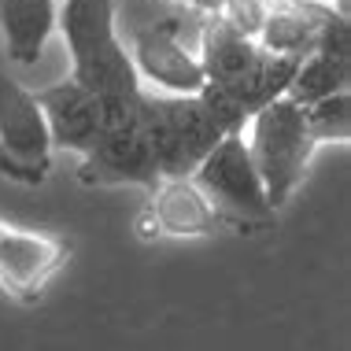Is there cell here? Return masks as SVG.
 <instances>
[{
	"label": "cell",
	"mask_w": 351,
	"mask_h": 351,
	"mask_svg": "<svg viewBox=\"0 0 351 351\" xmlns=\"http://www.w3.org/2000/svg\"><path fill=\"white\" fill-rule=\"evenodd\" d=\"M67 37L71 78L100 100V130L137 126L145 111V85L115 34V0H67L56 15Z\"/></svg>",
	"instance_id": "1"
},
{
	"label": "cell",
	"mask_w": 351,
	"mask_h": 351,
	"mask_svg": "<svg viewBox=\"0 0 351 351\" xmlns=\"http://www.w3.org/2000/svg\"><path fill=\"white\" fill-rule=\"evenodd\" d=\"M252 156V167L259 174L267 200L278 211L281 204H289V196L300 189L303 174L311 167L318 141L307 126V111L289 97L267 104L259 115L252 119V137L244 141Z\"/></svg>",
	"instance_id": "2"
},
{
	"label": "cell",
	"mask_w": 351,
	"mask_h": 351,
	"mask_svg": "<svg viewBox=\"0 0 351 351\" xmlns=\"http://www.w3.org/2000/svg\"><path fill=\"white\" fill-rule=\"evenodd\" d=\"M141 130L148 137V148L156 156L163 182L193 178V170L226 137L196 97H170V93H156V89H145Z\"/></svg>",
	"instance_id": "3"
},
{
	"label": "cell",
	"mask_w": 351,
	"mask_h": 351,
	"mask_svg": "<svg viewBox=\"0 0 351 351\" xmlns=\"http://www.w3.org/2000/svg\"><path fill=\"white\" fill-rule=\"evenodd\" d=\"M52 170V137L34 93L0 74V174L19 185H45Z\"/></svg>",
	"instance_id": "4"
},
{
	"label": "cell",
	"mask_w": 351,
	"mask_h": 351,
	"mask_svg": "<svg viewBox=\"0 0 351 351\" xmlns=\"http://www.w3.org/2000/svg\"><path fill=\"white\" fill-rule=\"evenodd\" d=\"M193 185L207 196L218 218L233 222H267L274 218V207L267 200L259 174L252 167L244 134H230L211 148V156L193 170Z\"/></svg>",
	"instance_id": "5"
},
{
	"label": "cell",
	"mask_w": 351,
	"mask_h": 351,
	"mask_svg": "<svg viewBox=\"0 0 351 351\" xmlns=\"http://www.w3.org/2000/svg\"><path fill=\"white\" fill-rule=\"evenodd\" d=\"M130 60H134L141 85L152 82L156 93H170V97H196L207 82L200 60L182 45V23L178 19L134 26Z\"/></svg>",
	"instance_id": "6"
},
{
	"label": "cell",
	"mask_w": 351,
	"mask_h": 351,
	"mask_svg": "<svg viewBox=\"0 0 351 351\" xmlns=\"http://www.w3.org/2000/svg\"><path fill=\"white\" fill-rule=\"evenodd\" d=\"M78 178L85 185H145V189H156L163 182L141 122L122 130H100L97 145L82 156Z\"/></svg>",
	"instance_id": "7"
},
{
	"label": "cell",
	"mask_w": 351,
	"mask_h": 351,
	"mask_svg": "<svg viewBox=\"0 0 351 351\" xmlns=\"http://www.w3.org/2000/svg\"><path fill=\"white\" fill-rule=\"evenodd\" d=\"M67 263V244L49 233H30L0 226V289L12 296L34 300Z\"/></svg>",
	"instance_id": "8"
},
{
	"label": "cell",
	"mask_w": 351,
	"mask_h": 351,
	"mask_svg": "<svg viewBox=\"0 0 351 351\" xmlns=\"http://www.w3.org/2000/svg\"><path fill=\"white\" fill-rule=\"evenodd\" d=\"M34 100L45 115L52 148L85 156V152L97 145V137H100V100L93 97L89 89H82L74 78L60 82V85H49V89H37Z\"/></svg>",
	"instance_id": "9"
},
{
	"label": "cell",
	"mask_w": 351,
	"mask_h": 351,
	"mask_svg": "<svg viewBox=\"0 0 351 351\" xmlns=\"http://www.w3.org/2000/svg\"><path fill=\"white\" fill-rule=\"evenodd\" d=\"M333 4L326 0H289V4H270L259 30V49L289 60H307L318 49V34L326 26Z\"/></svg>",
	"instance_id": "10"
},
{
	"label": "cell",
	"mask_w": 351,
	"mask_h": 351,
	"mask_svg": "<svg viewBox=\"0 0 351 351\" xmlns=\"http://www.w3.org/2000/svg\"><path fill=\"white\" fill-rule=\"evenodd\" d=\"M152 222H156V233L167 237H204L215 233V226L222 218L215 215V207L207 204V196L193 185V178H182V182H159L152 189Z\"/></svg>",
	"instance_id": "11"
},
{
	"label": "cell",
	"mask_w": 351,
	"mask_h": 351,
	"mask_svg": "<svg viewBox=\"0 0 351 351\" xmlns=\"http://www.w3.org/2000/svg\"><path fill=\"white\" fill-rule=\"evenodd\" d=\"M56 0H0V34L8 60L19 67H34L56 30Z\"/></svg>",
	"instance_id": "12"
},
{
	"label": "cell",
	"mask_w": 351,
	"mask_h": 351,
	"mask_svg": "<svg viewBox=\"0 0 351 351\" xmlns=\"http://www.w3.org/2000/svg\"><path fill=\"white\" fill-rule=\"evenodd\" d=\"M259 41L233 30L222 15H207L200 26V67L207 82H230L259 60Z\"/></svg>",
	"instance_id": "13"
},
{
	"label": "cell",
	"mask_w": 351,
	"mask_h": 351,
	"mask_svg": "<svg viewBox=\"0 0 351 351\" xmlns=\"http://www.w3.org/2000/svg\"><path fill=\"white\" fill-rule=\"evenodd\" d=\"M348 89H351V63L329 60V56H307L289 85V100L300 104V108H311V104L329 100Z\"/></svg>",
	"instance_id": "14"
},
{
	"label": "cell",
	"mask_w": 351,
	"mask_h": 351,
	"mask_svg": "<svg viewBox=\"0 0 351 351\" xmlns=\"http://www.w3.org/2000/svg\"><path fill=\"white\" fill-rule=\"evenodd\" d=\"M303 111H307V126H311V134H315L318 145H326V141L348 145V137H351V97L348 93L318 100V104H311V108H303Z\"/></svg>",
	"instance_id": "15"
},
{
	"label": "cell",
	"mask_w": 351,
	"mask_h": 351,
	"mask_svg": "<svg viewBox=\"0 0 351 351\" xmlns=\"http://www.w3.org/2000/svg\"><path fill=\"white\" fill-rule=\"evenodd\" d=\"M315 56H329V60L351 63V26H348V12L344 8H333L318 34V49Z\"/></svg>",
	"instance_id": "16"
},
{
	"label": "cell",
	"mask_w": 351,
	"mask_h": 351,
	"mask_svg": "<svg viewBox=\"0 0 351 351\" xmlns=\"http://www.w3.org/2000/svg\"><path fill=\"white\" fill-rule=\"evenodd\" d=\"M267 12H270V0H222V8H218V15H222L233 30L252 37V41L259 37Z\"/></svg>",
	"instance_id": "17"
},
{
	"label": "cell",
	"mask_w": 351,
	"mask_h": 351,
	"mask_svg": "<svg viewBox=\"0 0 351 351\" xmlns=\"http://www.w3.org/2000/svg\"><path fill=\"white\" fill-rule=\"evenodd\" d=\"M178 4H189V8H196V12H204V15H218L222 0H178Z\"/></svg>",
	"instance_id": "18"
},
{
	"label": "cell",
	"mask_w": 351,
	"mask_h": 351,
	"mask_svg": "<svg viewBox=\"0 0 351 351\" xmlns=\"http://www.w3.org/2000/svg\"><path fill=\"white\" fill-rule=\"evenodd\" d=\"M270 4H289V0H270Z\"/></svg>",
	"instance_id": "19"
},
{
	"label": "cell",
	"mask_w": 351,
	"mask_h": 351,
	"mask_svg": "<svg viewBox=\"0 0 351 351\" xmlns=\"http://www.w3.org/2000/svg\"><path fill=\"white\" fill-rule=\"evenodd\" d=\"M326 4H329V0H326Z\"/></svg>",
	"instance_id": "20"
}]
</instances>
